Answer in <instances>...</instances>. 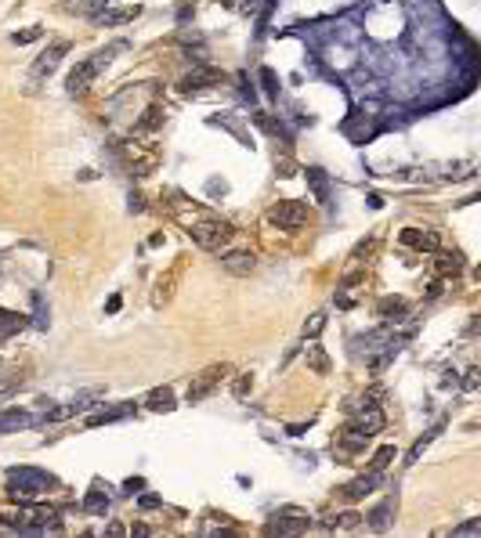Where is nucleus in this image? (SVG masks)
Returning a JSON list of instances; mask_svg holds the SVG:
<instances>
[{
  "mask_svg": "<svg viewBox=\"0 0 481 538\" xmlns=\"http://www.w3.org/2000/svg\"><path fill=\"white\" fill-rule=\"evenodd\" d=\"M152 506H159L156 495H141V509H152Z\"/></svg>",
  "mask_w": 481,
  "mask_h": 538,
  "instance_id": "obj_37",
  "label": "nucleus"
},
{
  "mask_svg": "<svg viewBox=\"0 0 481 538\" xmlns=\"http://www.w3.org/2000/svg\"><path fill=\"white\" fill-rule=\"evenodd\" d=\"M66 54H69V44H66V40H55V44H51L44 54H40V58L33 61V69H29L33 83H36V80H44V76H51V73L62 66V58H66Z\"/></svg>",
  "mask_w": 481,
  "mask_h": 538,
  "instance_id": "obj_8",
  "label": "nucleus"
},
{
  "mask_svg": "<svg viewBox=\"0 0 481 538\" xmlns=\"http://www.w3.org/2000/svg\"><path fill=\"white\" fill-rule=\"evenodd\" d=\"M391 459H394V448L387 444V448H380V451H376V456H373V463H369V470H376V473H384V470L391 466Z\"/></svg>",
  "mask_w": 481,
  "mask_h": 538,
  "instance_id": "obj_27",
  "label": "nucleus"
},
{
  "mask_svg": "<svg viewBox=\"0 0 481 538\" xmlns=\"http://www.w3.org/2000/svg\"><path fill=\"white\" fill-rule=\"evenodd\" d=\"M224 76L217 73V69H210V66H199V69H192L185 80H181V91L185 94H199V91H210V87H217Z\"/></svg>",
  "mask_w": 481,
  "mask_h": 538,
  "instance_id": "obj_9",
  "label": "nucleus"
},
{
  "mask_svg": "<svg viewBox=\"0 0 481 538\" xmlns=\"http://www.w3.org/2000/svg\"><path fill=\"white\" fill-rule=\"evenodd\" d=\"M11 40H15V44H33V40H40V29L36 26L33 29H22V33H15Z\"/></svg>",
  "mask_w": 481,
  "mask_h": 538,
  "instance_id": "obj_31",
  "label": "nucleus"
},
{
  "mask_svg": "<svg viewBox=\"0 0 481 538\" xmlns=\"http://www.w3.org/2000/svg\"><path fill=\"white\" fill-rule=\"evenodd\" d=\"M438 430H442V423H438V426H434V430H431V434H424V437H420V441H416V444H412V448H409V463H416V459H420V456H424V448H427V444H431V441H434V434H438Z\"/></svg>",
  "mask_w": 481,
  "mask_h": 538,
  "instance_id": "obj_28",
  "label": "nucleus"
},
{
  "mask_svg": "<svg viewBox=\"0 0 481 538\" xmlns=\"http://www.w3.org/2000/svg\"><path fill=\"white\" fill-rule=\"evenodd\" d=\"M322 329H326V314L319 311V314H311V321H308V329H304V333H308V336H319Z\"/></svg>",
  "mask_w": 481,
  "mask_h": 538,
  "instance_id": "obj_29",
  "label": "nucleus"
},
{
  "mask_svg": "<svg viewBox=\"0 0 481 538\" xmlns=\"http://www.w3.org/2000/svg\"><path fill=\"white\" fill-rule=\"evenodd\" d=\"M131 412H134V405H120V408H109V412H98V416H91L87 423H91V426H101V423H116V419L131 416Z\"/></svg>",
  "mask_w": 481,
  "mask_h": 538,
  "instance_id": "obj_23",
  "label": "nucleus"
},
{
  "mask_svg": "<svg viewBox=\"0 0 481 538\" xmlns=\"http://www.w3.org/2000/svg\"><path fill=\"white\" fill-rule=\"evenodd\" d=\"M83 509H87V513H106L109 509V499L101 491H91L87 499H83Z\"/></svg>",
  "mask_w": 481,
  "mask_h": 538,
  "instance_id": "obj_25",
  "label": "nucleus"
},
{
  "mask_svg": "<svg viewBox=\"0 0 481 538\" xmlns=\"http://www.w3.org/2000/svg\"><path fill=\"white\" fill-rule=\"evenodd\" d=\"M402 246L431 253V249H438V231H431V228H405L402 231Z\"/></svg>",
  "mask_w": 481,
  "mask_h": 538,
  "instance_id": "obj_10",
  "label": "nucleus"
},
{
  "mask_svg": "<svg viewBox=\"0 0 481 538\" xmlns=\"http://www.w3.org/2000/svg\"><path fill=\"white\" fill-rule=\"evenodd\" d=\"M51 488V477L44 470H33V466H18L8 473V499L26 506V502H36L40 495Z\"/></svg>",
  "mask_w": 481,
  "mask_h": 538,
  "instance_id": "obj_1",
  "label": "nucleus"
},
{
  "mask_svg": "<svg viewBox=\"0 0 481 538\" xmlns=\"http://www.w3.org/2000/svg\"><path fill=\"white\" fill-rule=\"evenodd\" d=\"M340 131H344V134H347L354 145H366V141L376 134V126H373V123H369L362 112H351V116L344 119V126H340Z\"/></svg>",
  "mask_w": 481,
  "mask_h": 538,
  "instance_id": "obj_11",
  "label": "nucleus"
},
{
  "mask_svg": "<svg viewBox=\"0 0 481 538\" xmlns=\"http://www.w3.org/2000/svg\"><path fill=\"white\" fill-rule=\"evenodd\" d=\"M26 329V314H18V311H4L0 307V343L11 340L15 333H22Z\"/></svg>",
  "mask_w": 481,
  "mask_h": 538,
  "instance_id": "obj_19",
  "label": "nucleus"
},
{
  "mask_svg": "<svg viewBox=\"0 0 481 538\" xmlns=\"http://www.w3.org/2000/svg\"><path fill=\"white\" fill-rule=\"evenodd\" d=\"M304 361H308V369L315 372V376H326V372H329V354L319 347L315 340H311L308 347H304Z\"/></svg>",
  "mask_w": 481,
  "mask_h": 538,
  "instance_id": "obj_18",
  "label": "nucleus"
},
{
  "mask_svg": "<svg viewBox=\"0 0 481 538\" xmlns=\"http://www.w3.org/2000/svg\"><path fill=\"white\" fill-rule=\"evenodd\" d=\"M228 376V365H210V369H203L199 376H192L188 383V405H199L203 398H210V391Z\"/></svg>",
  "mask_w": 481,
  "mask_h": 538,
  "instance_id": "obj_7",
  "label": "nucleus"
},
{
  "mask_svg": "<svg viewBox=\"0 0 481 538\" xmlns=\"http://www.w3.org/2000/svg\"><path fill=\"white\" fill-rule=\"evenodd\" d=\"M250 386H254V379H250V376H239L232 391H236V398H246V394H250Z\"/></svg>",
  "mask_w": 481,
  "mask_h": 538,
  "instance_id": "obj_34",
  "label": "nucleus"
},
{
  "mask_svg": "<svg viewBox=\"0 0 481 538\" xmlns=\"http://www.w3.org/2000/svg\"><path fill=\"white\" fill-rule=\"evenodd\" d=\"M261 83H264V91H268L271 98H279V87H275V73H271V69H261Z\"/></svg>",
  "mask_w": 481,
  "mask_h": 538,
  "instance_id": "obj_30",
  "label": "nucleus"
},
{
  "mask_svg": "<svg viewBox=\"0 0 481 538\" xmlns=\"http://www.w3.org/2000/svg\"><path fill=\"white\" fill-rule=\"evenodd\" d=\"M26 376L18 372V365H8V369H0V398H11L15 391H22Z\"/></svg>",
  "mask_w": 481,
  "mask_h": 538,
  "instance_id": "obj_20",
  "label": "nucleus"
},
{
  "mask_svg": "<svg viewBox=\"0 0 481 538\" xmlns=\"http://www.w3.org/2000/svg\"><path fill=\"white\" fill-rule=\"evenodd\" d=\"M257 0H228V8H236V11H254Z\"/></svg>",
  "mask_w": 481,
  "mask_h": 538,
  "instance_id": "obj_35",
  "label": "nucleus"
},
{
  "mask_svg": "<svg viewBox=\"0 0 481 538\" xmlns=\"http://www.w3.org/2000/svg\"><path fill=\"white\" fill-rule=\"evenodd\" d=\"M376 314H380L387 326H394V321H402V318L409 314V304H405L402 296H384L380 307H376Z\"/></svg>",
  "mask_w": 481,
  "mask_h": 538,
  "instance_id": "obj_15",
  "label": "nucleus"
},
{
  "mask_svg": "<svg viewBox=\"0 0 481 538\" xmlns=\"http://www.w3.org/2000/svg\"><path fill=\"white\" fill-rule=\"evenodd\" d=\"M138 15H141V8L134 4V8H116V11H101V15H94V22H98V26H123V22H134Z\"/></svg>",
  "mask_w": 481,
  "mask_h": 538,
  "instance_id": "obj_17",
  "label": "nucleus"
},
{
  "mask_svg": "<svg viewBox=\"0 0 481 538\" xmlns=\"http://www.w3.org/2000/svg\"><path fill=\"white\" fill-rule=\"evenodd\" d=\"M359 521H362V516L359 513H344V516H337V521H333V528H359Z\"/></svg>",
  "mask_w": 481,
  "mask_h": 538,
  "instance_id": "obj_33",
  "label": "nucleus"
},
{
  "mask_svg": "<svg viewBox=\"0 0 481 538\" xmlns=\"http://www.w3.org/2000/svg\"><path fill=\"white\" fill-rule=\"evenodd\" d=\"M308 528H311V516L304 509H297V506H286V509H279L275 516H271V524L264 531L268 535H304Z\"/></svg>",
  "mask_w": 481,
  "mask_h": 538,
  "instance_id": "obj_5",
  "label": "nucleus"
},
{
  "mask_svg": "<svg viewBox=\"0 0 481 538\" xmlns=\"http://www.w3.org/2000/svg\"><path fill=\"white\" fill-rule=\"evenodd\" d=\"M481 531V521H471V524H464V528H456L452 535H478Z\"/></svg>",
  "mask_w": 481,
  "mask_h": 538,
  "instance_id": "obj_36",
  "label": "nucleus"
},
{
  "mask_svg": "<svg viewBox=\"0 0 481 538\" xmlns=\"http://www.w3.org/2000/svg\"><path fill=\"white\" fill-rule=\"evenodd\" d=\"M69 4H76V0H69Z\"/></svg>",
  "mask_w": 481,
  "mask_h": 538,
  "instance_id": "obj_39",
  "label": "nucleus"
},
{
  "mask_svg": "<svg viewBox=\"0 0 481 538\" xmlns=\"http://www.w3.org/2000/svg\"><path fill=\"white\" fill-rule=\"evenodd\" d=\"M106 4H109V0H76L73 8H80V11H101Z\"/></svg>",
  "mask_w": 481,
  "mask_h": 538,
  "instance_id": "obj_32",
  "label": "nucleus"
},
{
  "mask_svg": "<svg viewBox=\"0 0 481 538\" xmlns=\"http://www.w3.org/2000/svg\"><path fill=\"white\" fill-rule=\"evenodd\" d=\"M459 268H464V264H459L456 253H442V256H438V271H442V275H459Z\"/></svg>",
  "mask_w": 481,
  "mask_h": 538,
  "instance_id": "obj_26",
  "label": "nucleus"
},
{
  "mask_svg": "<svg viewBox=\"0 0 481 538\" xmlns=\"http://www.w3.org/2000/svg\"><path fill=\"white\" fill-rule=\"evenodd\" d=\"M221 264H224V271H228V275H239V278H246V275H254V268H257V256L250 253V249H236V253H228Z\"/></svg>",
  "mask_w": 481,
  "mask_h": 538,
  "instance_id": "obj_12",
  "label": "nucleus"
},
{
  "mask_svg": "<svg viewBox=\"0 0 481 538\" xmlns=\"http://www.w3.org/2000/svg\"><path fill=\"white\" fill-rule=\"evenodd\" d=\"M0 524H11L18 531H48V528H58V509L40 506V502H26L15 516H0Z\"/></svg>",
  "mask_w": 481,
  "mask_h": 538,
  "instance_id": "obj_3",
  "label": "nucleus"
},
{
  "mask_svg": "<svg viewBox=\"0 0 481 538\" xmlns=\"http://www.w3.org/2000/svg\"><path fill=\"white\" fill-rule=\"evenodd\" d=\"M268 221L275 224V228H282V231H297L308 221V210H304V203L282 199V203H275V206L268 210Z\"/></svg>",
  "mask_w": 481,
  "mask_h": 538,
  "instance_id": "obj_6",
  "label": "nucleus"
},
{
  "mask_svg": "<svg viewBox=\"0 0 481 538\" xmlns=\"http://www.w3.org/2000/svg\"><path fill=\"white\" fill-rule=\"evenodd\" d=\"M127 44H113V48H106V51H98L94 58H87V61H80V66L69 73V80H66V91L73 94V98H80V94H87L91 91V83H94V76L109 66V58L116 54V51H123Z\"/></svg>",
  "mask_w": 481,
  "mask_h": 538,
  "instance_id": "obj_2",
  "label": "nucleus"
},
{
  "mask_svg": "<svg viewBox=\"0 0 481 538\" xmlns=\"http://www.w3.org/2000/svg\"><path fill=\"white\" fill-rule=\"evenodd\" d=\"M304 177H308V188H311V196H315V203H329V174L322 166H308L304 170Z\"/></svg>",
  "mask_w": 481,
  "mask_h": 538,
  "instance_id": "obj_14",
  "label": "nucleus"
},
{
  "mask_svg": "<svg viewBox=\"0 0 481 538\" xmlns=\"http://www.w3.org/2000/svg\"><path fill=\"white\" fill-rule=\"evenodd\" d=\"M188 235H192V242L203 246V249H221L232 239V224L228 221H196L188 228Z\"/></svg>",
  "mask_w": 481,
  "mask_h": 538,
  "instance_id": "obj_4",
  "label": "nucleus"
},
{
  "mask_svg": "<svg viewBox=\"0 0 481 538\" xmlns=\"http://www.w3.org/2000/svg\"><path fill=\"white\" fill-rule=\"evenodd\" d=\"M145 405H149L152 412H171V408H174V391H171V386H156V391L145 398Z\"/></svg>",
  "mask_w": 481,
  "mask_h": 538,
  "instance_id": "obj_22",
  "label": "nucleus"
},
{
  "mask_svg": "<svg viewBox=\"0 0 481 538\" xmlns=\"http://www.w3.org/2000/svg\"><path fill=\"white\" fill-rule=\"evenodd\" d=\"M159 123H163V109H159V105H149V109H145V116L138 119V131H156Z\"/></svg>",
  "mask_w": 481,
  "mask_h": 538,
  "instance_id": "obj_24",
  "label": "nucleus"
},
{
  "mask_svg": "<svg viewBox=\"0 0 481 538\" xmlns=\"http://www.w3.org/2000/svg\"><path fill=\"white\" fill-rule=\"evenodd\" d=\"M376 484H380V473L369 470L366 477H359V481H351L347 488H340V499H344V502H359V499H366V495H369Z\"/></svg>",
  "mask_w": 481,
  "mask_h": 538,
  "instance_id": "obj_13",
  "label": "nucleus"
},
{
  "mask_svg": "<svg viewBox=\"0 0 481 538\" xmlns=\"http://www.w3.org/2000/svg\"><path fill=\"white\" fill-rule=\"evenodd\" d=\"M192 11H196V8H188V4H185V8L178 11V22H188V15H192Z\"/></svg>",
  "mask_w": 481,
  "mask_h": 538,
  "instance_id": "obj_38",
  "label": "nucleus"
},
{
  "mask_svg": "<svg viewBox=\"0 0 481 538\" xmlns=\"http://www.w3.org/2000/svg\"><path fill=\"white\" fill-rule=\"evenodd\" d=\"M394 506H399V499H394V495H387V499L366 516L369 528H373V531H387V528H391V516H394Z\"/></svg>",
  "mask_w": 481,
  "mask_h": 538,
  "instance_id": "obj_16",
  "label": "nucleus"
},
{
  "mask_svg": "<svg viewBox=\"0 0 481 538\" xmlns=\"http://www.w3.org/2000/svg\"><path fill=\"white\" fill-rule=\"evenodd\" d=\"M29 423H33V416L22 412V408H4V412H0V434H8V430H22Z\"/></svg>",
  "mask_w": 481,
  "mask_h": 538,
  "instance_id": "obj_21",
  "label": "nucleus"
}]
</instances>
